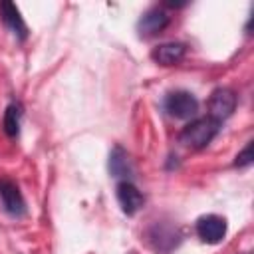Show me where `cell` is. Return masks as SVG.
I'll return each mask as SVG.
<instances>
[{
  "label": "cell",
  "mask_w": 254,
  "mask_h": 254,
  "mask_svg": "<svg viewBox=\"0 0 254 254\" xmlns=\"http://www.w3.org/2000/svg\"><path fill=\"white\" fill-rule=\"evenodd\" d=\"M220 131V123L212 117H196L192 119L189 125L183 127V131L179 133V143L185 145L187 149H204Z\"/></svg>",
  "instance_id": "1"
},
{
  "label": "cell",
  "mask_w": 254,
  "mask_h": 254,
  "mask_svg": "<svg viewBox=\"0 0 254 254\" xmlns=\"http://www.w3.org/2000/svg\"><path fill=\"white\" fill-rule=\"evenodd\" d=\"M163 107L175 119H190L198 111V99L187 89H175L165 95Z\"/></svg>",
  "instance_id": "2"
},
{
  "label": "cell",
  "mask_w": 254,
  "mask_h": 254,
  "mask_svg": "<svg viewBox=\"0 0 254 254\" xmlns=\"http://www.w3.org/2000/svg\"><path fill=\"white\" fill-rule=\"evenodd\" d=\"M236 93L230 87H216L208 97V117L222 123L236 111Z\"/></svg>",
  "instance_id": "3"
},
{
  "label": "cell",
  "mask_w": 254,
  "mask_h": 254,
  "mask_svg": "<svg viewBox=\"0 0 254 254\" xmlns=\"http://www.w3.org/2000/svg\"><path fill=\"white\" fill-rule=\"evenodd\" d=\"M196 236L206 244H218L226 236V218L220 214H202L194 224Z\"/></svg>",
  "instance_id": "4"
},
{
  "label": "cell",
  "mask_w": 254,
  "mask_h": 254,
  "mask_svg": "<svg viewBox=\"0 0 254 254\" xmlns=\"http://www.w3.org/2000/svg\"><path fill=\"white\" fill-rule=\"evenodd\" d=\"M0 202L6 214L20 218L26 214V200L20 187L10 179H0Z\"/></svg>",
  "instance_id": "5"
},
{
  "label": "cell",
  "mask_w": 254,
  "mask_h": 254,
  "mask_svg": "<svg viewBox=\"0 0 254 254\" xmlns=\"http://www.w3.org/2000/svg\"><path fill=\"white\" fill-rule=\"evenodd\" d=\"M147 238H149L151 246H153L157 252H163V254L171 252V250L177 248L179 242H181L179 230H177L175 226H171V224H165V222H155V224L149 228Z\"/></svg>",
  "instance_id": "6"
},
{
  "label": "cell",
  "mask_w": 254,
  "mask_h": 254,
  "mask_svg": "<svg viewBox=\"0 0 254 254\" xmlns=\"http://www.w3.org/2000/svg\"><path fill=\"white\" fill-rule=\"evenodd\" d=\"M169 22H171L169 14L163 8L153 6L141 14V18L137 22V32L141 38H153V36L161 34L169 26Z\"/></svg>",
  "instance_id": "7"
},
{
  "label": "cell",
  "mask_w": 254,
  "mask_h": 254,
  "mask_svg": "<svg viewBox=\"0 0 254 254\" xmlns=\"http://www.w3.org/2000/svg\"><path fill=\"white\" fill-rule=\"evenodd\" d=\"M115 196H117V202H119L121 210L127 216L137 214L143 208V204H145L143 192L131 181H119L117 187H115Z\"/></svg>",
  "instance_id": "8"
},
{
  "label": "cell",
  "mask_w": 254,
  "mask_h": 254,
  "mask_svg": "<svg viewBox=\"0 0 254 254\" xmlns=\"http://www.w3.org/2000/svg\"><path fill=\"white\" fill-rule=\"evenodd\" d=\"M0 20L2 24L8 28V32L18 40V42H24L28 38V26L20 14V10L16 8V4L12 2H0Z\"/></svg>",
  "instance_id": "9"
},
{
  "label": "cell",
  "mask_w": 254,
  "mask_h": 254,
  "mask_svg": "<svg viewBox=\"0 0 254 254\" xmlns=\"http://www.w3.org/2000/svg\"><path fill=\"white\" fill-rule=\"evenodd\" d=\"M187 56V44L183 42H163L151 50V60L159 65H177Z\"/></svg>",
  "instance_id": "10"
},
{
  "label": "cell",
  "mask_w": 254,
  "mask_h": 254,
  "mask_svg": "<svg viewBox=\"0 0 254 254\" xmlns=\"http://www.w3.org/2000/svg\"><path fill=\"white\" fill-rule=\"evenodd\" d=\"M107 167H109V175L115 177V179H121V181H131V177L135 175L133 161H131L129 153L121 145H115L111 149Z\"/></svg>",
  "instance_id": "11"
},
{
  "label": "cell",
  "mask_w": 254,
  "mask_h": 254,
  "mask_svg": "<svg viewBox=\"0 0 254 254\" xmlns=\"http://www.w3.org/2000/svg\"><path fill=\"white\" fill-rule=\"evenodd\" d=\"M22 115H24L22 103L12 101V103H8V105H6L4 115H2V129H4V133H6L10 139H16V137L20 135Z\"/></svg>",
  "instance_id": "12"
},
{
  "label": "cell",
  "mask_w": 254,
  "mask_h": 254,
  "mask_svg": "<svg viewBox=\"0 0 254 254\" xmlns=\"http://www.w3.org/2000/svg\"><path fill=\"white\" fill-rule=\"evenodd\" d=\"M252 161H254V143L248 141L246 147L236 155V159H234V167H238V169H246V167L252 165Z\"/></svg>",
  "instance_id": "13"
},
{
  "label": "cell",
  "mask_w": 254,
  "mask_h": 254,
  "mask_svg": "<svg viewBox=\"0 0 254 254\" xmlns=\"http://www.w3.org/2000/svg\"><path fill=\"white\" fill-rule=\"evenodd\" d=\"M244 254H250V252H244Z\"/></svg>",
  "instance_id": "14"
}]
</instances>
